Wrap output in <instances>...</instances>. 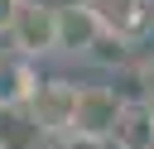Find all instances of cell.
Listing matches in <instances>:
<instances>
[{
  "mask_svg": "<svg viewBox=\"0 0 154 149\" xmlns=\"http://www.w3.org/2000/svg\"><path fill=\"white\" fill-rule=\"evenodd\" d=\"M34 87H29V72L14 62V58H0V106H10V101H19V96H29Z\"/></svg>",
  "mask_w": 154,
  "mask_h": 149,
  "instance_id": "cell-6",
  "label": "cell"
},
{
  "mask_svg": "<svg viewBox=\"0 0 154 149\" xmlns=\"http://www.w3.org/2000/svg\"><path fill=\"white\" fill-rule=\"evenodd\" d=\"M111 139H116L120 149H154V111L125 106L120 120H116V130H111Z\"/></svg>",
  "mask_w": 154,
  "mask_h": 149,
  "instance_id": "cell-5",
  "label": "cell"
},
{
  "mask_svg": "<svg viewBox=\"0 0 154 149\" xmlns=\"http://www.w3.org/2000/svg\"><path fill=\"white\" fill-rule=\"evenodd\" d=\"M10 38L24 53H53L58 48V10H48V5H14L10 10Z\"/></svg>",
  "mask_w": 154,
  "mask_h": 149,
  "instance_id": "cell-1",
  "label": "cell"
},
{
  "mask_svg": "<svg viewBox=\"0 0 154 149\" xmlns=\"http://www.w3.org/2000/svg\"><path fill=\"white\" fill-rule=\"evenodd\" d=\"M29 96H34V115H38V125H48V130H67V125H72L77 87H67V82H43V87H34Z\"/></svg>",
  "mask_w": 154,
  "mask_h": 149,
  "instance_id": "cell-4",
  "label": "cell"
},
{
  "mask_svg": "<svg viewBox=\"0 0 154 149\" xmlns=\"http://www.w3.org/2000/svg\"><path fill=\"white\" fill-rule=\"evenodd\" d=\"M120 111H125V106L116 101V91H106V87H82L77 101H72V125H67V130H77V135H87V139H101V135L116 130Z\"/></svg>",
  "mask_w": 154,
  "mask_h": 149,
  "instance_id": "cell-2",
  "label": "cell"
},
{
  "mask_svg": "<svg viewBox=\"0 0 154 149\" xmlns=\"http://www.w3.org/2000/svg\"><path fill=\"white\" fill-rule=\"evenodd\" d=\"M43 149H96V139H87V135H77V130H58V135H48L43 139Z\"/></svg>",
  "mask_w": 154,
  "mask_h": 149,
  "instance_id": "cell-7",
  "label": "cell"
},
{
  "mask_svg": "<svg viewBox=\"0 0 154 149\" xmlns=\"http://www.w3.org/2000/svg\"><path fill=\"white\" fill-rule=\"evenodd\" d=\"M106 38V19L91 10V5H77V10H58V48L67 53H87Z\"/></svg>",
  "mask_w": 154,
  "mask_h": 149,
  "instance_id": "cell-3",
  "label": "cell"
}]
</instances>
